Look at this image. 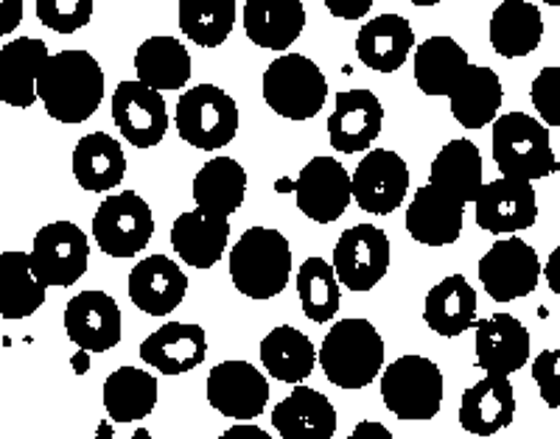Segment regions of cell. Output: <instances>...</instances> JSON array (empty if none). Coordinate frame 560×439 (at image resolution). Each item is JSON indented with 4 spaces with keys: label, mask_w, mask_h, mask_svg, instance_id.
I'll return each mask as SVG.
<instances>
[{
    "label": "cell",
    "mask_w": 560,
    "mask_h": 439,
    "mask_svg": "<svg viewBox=\"0 0 560 439\" xmlns=\"http://www.w3.org/2000/svg\"><path fill=\"white\" fill-rule=\"evenodd\" d=\"M37 98L59 123H84L104 98V71L88 51H59L37 73Z\"/></svg>",
    "instance_id": "cell-1"
},
{
    "label": "cell",
    "mask_w": 560,
    "mask_h": 439,
    "mask_svg": "<svg viewBox=\"0 0 560 439\" xmlns=\"http://www.w3.org/2000/svg\"><path fill=\"white\" fill-rule=\"evenodd\" d=\"M292 274V249L272 227H249L230 252V281L244 297H278Z\"/></svg>",
    "instance_id": "cell-2"
},
{
    "label": "cell",
    "mask_w": 560,
    "mask_h": 439,
    "mask_svg": "<svg viewBox=\"0 0 560 439\" xmlns=\"http://www.w3.org/2000/svg\"><path fill=\"white\" fill-rule=\"evenodd\" d=\"M325 378L339 389H364L382 372L384 339L368 319H342L317 353Z\"/></svg>",
    "instance_id": "cell-3"
},
{
    "label": "cell",
    "mask_w": 560,
    "mask_h": 439,
    "mask_svg": "<svg viewBox=\"0 0 560 439\" xmlns=\"http://www.w3.org/2000/svg\"><path fill=\"white\" fill-rule=\"evenodd\" d=\"M493 159L502 177L544 179L558 171V157L541 121L527 112H504L493 121Z\"/></svg>",
    "instance_id": "cell-4"
},
{
    "label": "cell",
    "mask_w": 560,
    "mask_h": 439,
    "mask_svg": "<svg viewBox=\"0 0 560 439\" xmlns=\"http://www.w3.org/2000/svg\"><path fill=\"white\" fill-rule=\"evenodd\" d=\"M328 98L323 71L303 54H283L264 73V102L289 121H312Z\"/></svg>",
    "instance_id": "cell-5"
},
{
    "label": "cell",
    "mask_w": 560,
    "mask_h": 439,
    "mask_svg": "<svg viewBox=\"0 0 560 439\" xmlns=\"http://www.w3.org/2000/svg\"><path fill=\"white\" fill-rule=\"evenodd\" d=\"M382 398L398 420H432L443 406V372L423 356L395 358L384 369Z\"/></svg>",
    "instance_id": "cell-6"
},
{
    "label": "cell",
    "mask_w": 560,
    "mask_h": 439,
    "mask_svg": "<svg viewBox=\"0 0 560 439\" xmlns=\"http://www.w3.org/2000/svg\"><path fill=\"white\" fill-rule=\"evenodd\" d=\"M174 123L185 143L202 152H217L236 138L238 107L222 87L197 84L179 96Z\"/></svg>",
    "instance_id": "cell-7"
},
{
    "label": "cell",
    "mask_w": 560,
    "mask_h": 439,
    "mask_svg": "<svg viewBox=\"0 0 560 439\" xmlns=\"http://www.w3.org/2000/svg\"><path fill=\"white\" fill-rule=\"evenodd\" d=\"M154 236V216L147 199L135 191L115 193L98 204L93 216V238L109 258H132Z\"/></svg>",
    "instance_id": "cell-8"
},
{
    "label": "cell",
    "mask_w": 560,
    "mask_h": 439,
    "mask_svg": "<svg viewBox=\"0 0 560 439\" xmlns=\"http://www.w3.org/2000/svg\"><path fill=\"white\" fill-rule=\"evenodd\" d=\"M90 244L82 227L73 222L45 224L34 236V249L28 252L32 272L45 288H68L79 283L88 272Z\"/></svg>",
    "instance_id": "cell-9"
},
{
    "label": "cell",
    "mask_w": 560,
    "mask_h": 439,
    "mask_svg": "<svg viewBox=\"0 0 560 439\" xmlns=\"http://www.w3.org/2000/svg\"><path fill=\"white\" fill-rule=\"evenodd\" d=\"M275 191H294L303 216L317 224H331L348 211L350 177L337 157H314L303 166L294 182L289 179L275 182Z\"/></svg>",
    "instance_id": "cell-10"
},
{
    "label": "cell",
    "mask_w": 560,
    "mask_h": 439,
    "mask_svg": "<svg viewBox=\"0 0 560 439\" xmlns=\"http://www.w3.org/2000/svg\"><path fill=\"white\" fill-rule=\"evenodd\" d=\"M334 274L348 292H370L389 269V238L373 224L345 229L334 247Z\"/></svg>",
    "instance_id": "cell-11"
},
{
    "label": "cell",
    "mask_w": 560,
    "mask_h": 439,
    "mask_svg": "<svg viewBox=\"0 0 560 439\" xmlns=\"http://www.w3.org/2000/svg\"><path fill=\"white\" fill-rule=\"evenodd\" d=\"M538 277H541L538 252L516 236L493 244L479 261V281L488 297L497 302H513L533 294Z\"/></svg>",
    "instance_id": "cell-12"
},
{
    "label": "cell",
    "mask_w": 560,
    "mask_h": 439,
    "mask_svg": "<svg viewBox=\"0 0 560 439\" xmlns=\"http://www.w3.org/2000/svg\"><path fill=\"white\" fill-rule=\"evenodd\" d=\"M407 163L401 154L389 152V149H373L370 154H364L350 177V199H357L359 207L373 216H389L393 211H398L407 199Z\"/></svg>",
    "instance_id": "cell-13"
},
{
    "label": "cell",
    "mask_w": 560,
    "mask_h": 439,
    "mask_svg": "<svg viewBox=\"0 0 560 439\" xmlns=\"http://www.w3.org/2000/svg\"><path fill=\"white\" fill-rule=\"evenodd\" d=\"M474 216H477L479 227L485 233H493V236L533 227L535 218H538L533 182L513 177L485 182L482 191L474 199Z\"/></svg>",
    "instance_id": "cell-14"
},
{
    "label": "cell",
    "mask_w": 560,
    "mask_h": 439,
    "mask_svg": "<svg viewBox=\"0 0 560 439\" xmlns=\"http://www.w3.org/2000/svg\"><path fill=\"white\" fill-rule=\"evenodd\" d=\"M269 383L249 361H222L208 372V403L230 420L261 417Z\"/></svg>",
    "instance_id": "cell-15"
},
{
    "label": "cell",
    "mask_w": 560,
    "mask_h": 439,
    "mask_svg": "<svg viewBox=\"0 0 560 439\" xmlns=\"http://www.w3.org/2000/svg\"><path fill=\"white\" fill-rule=\"evenodd\" d=\"M113 121L135 149H152L168 132V107L158 90L138 79L121 82L113 96Z\"/></svg>",
    "instance_id": "cell-16"
},
{
    "label": "cell",
    "mask_w": 560,
    "mask_h": 439,
    "mask_svg": "<svg viewBox=\"0 0 560 439\" xmlns=\"http://www.w3.org/2000/svg\"><path fill=\"white\" fill-rule=\"evenodd\" d=\"M65 331L70 342L88 353H107L121 342V308L109 294L90 288L65 308Z\"/></svg>",
    "instance_id": "cell-17"
},
{
    "label": "cell",
    "mask_w": 560,
    "mask_h": 439,
    "mask_svg": "<svg viewBox=\"0 0 560 439\" xmlns=\"http://www.w3.org/2000/svg\"><path fill=\"white\" fill-rule=\"evenodd\" d=\"M384 109L370 90H345L337 96V109L328 118V141L334 152L357 154L370 149L382 134Z\"/></svg>",
    "instance_id": "cell-18"
},
{
    "label": "cell",
    "mask_w": 560,
    "mask_h": 439,
    "mask_svg": "<svg viewBox=\"0 0 560 439\" xmlns=\"http://www.w3.org/2000/svg\"><path fill=\"white\" fill-rule=\"evenodd\" d=\"M477 328V367L488 376H513L529 358V333L516 317L499 311L474 322Z\"/></svg>",
    "instance_id": "cell-19"
},
{
    "label": "cell",
    "mask_w": 560,
    "mask_h": 439,
    "mask_svg": "<svg viewBox=\"0 0 560 439\" xmlns=\"http://www.w3.org/2000/svg\"><path fill=\"white\" fill-rule=\"evenodd\" d=\"M185 292H188V277L166 256L143 258L129 272V299L149 317H166L177 311Z\"/></svg>",
    "instance_id": "cell-20"
},
{
    "label": "cell",
    "mask_w": 560,
    "mask_h": 439,
    "mask_svg": "<svg viewBox=\"0 0 560 439\" xmlns=\"http://www.w3.org/2000/svg\"><path fill=\"white\" fill-rule=\"evenodd\" d=\"M465 202L448 197L434 185H423L415 191L407 207V233L427 247H446L463 233Z\"/></svg>",
    "instance_id": "cell-21"
},
{
    "label": "cell",
    "mask_w": 560,
    "mask_h": 439,
    "mask_svg": "<svg viewBox=\"0 0 560 439\" xmlns=\"http://www.w3.org/2000/svg\"><path fill=\"white\" fill-rule=\"evenodd\" d=\"M272 426L280 439H334L337 408L323 392L298 383L292 395L272 408Z\"/></svg>",
    "instance_id": "cell-22"
},
{
    "label": "cell",
    "mask_w": 560,
    "mask_h": 439,
    "mask_svg": "<svg viewBox=\"0 0 560 439\" xmlns=\"http://www.w3.org/2000/svg\"><path fill=\"white\" fill-rule=\"evenodd\" d=\"M208 356V336L199 325L168 322L149 333L140 344V358L163 376H183L191 372Z\"/></svg>",
    "instance_id": "cell-23"
},
{
    "label": "cell",
    "mask_w": 560,
    "mask_h": 439,
    "mask_svg": "<svg viewBox=\"0 0 560 439\" xmlns=\"http://www.w3.org/2000/svg\"><path fill=\"white\" fill-rule=\"evenodd\" d=\"M516 417V392L502 376H488L471 389H465L459 401V426L477 437H493L508 428Z\"/></svg>",
    "instance_id": "cell-24"
},
{
    "label": "cell",
    "mask_w": 560,
    "mask_h": 439,
    "mask_svg": "<svg viewBox=\"0 0 560 439\" xmlns=\"http://www.w3.org/2000/svg\"><path fill=\"white\" fill-rule=\"evenodd\" d=\"M48 45L37 37H18L0 48V102L26 109L37 102V73Z\"/></svg>",
    "instance_id": "cell-25"
},
{
    "label": "cell",
    "mask_w": 560,
    "mask_h": 439,
    "mask_svg": "<svg viewBox=\"0 0 560 439\" xmlns=\"http://www.w3.org/2000/svg\"><path fill=\"white\" fill-rule=\"evenodd\" d=\"M230 241V222L205 211L179 213L172 227V247L188 266L213 269Z\"/></svg>",
    "instance_id": "cell-26"
},
{
    "label": "cell",
    "mask_w": 560,
    "mask_h": 439,
    "mask_svg": "<svg viewBox=\"0 0 560 439\" xmlns=\"http://www.w3.org/2000/svg\"><path fill=\"white\" fill-rule=\"evenodd\" d=\"M306 28L303 0H244V32L269 51H287Z\"/></svg>",
    "instance_id": "cell-27"
},
{
    "label": "cell",
    "mask_w": 560,
    "mask_h": 439,
    "mask_svg": "<svg viewBox=\"0 0 560 439\" xmlns=\"http://www.w3.org/2000/svg\"><path fill=\"white\" fill-rule=\"evenodd\" d=\"M415 48V32L401 14H378L364 23L357 37V54L370 71L395 73Z\"/></svg>",
    "instance_id": "cell-28"
},
{
    "label": "cell",
    "mask_w": 560,
    "mask_h": 439,
    "mask_svg": "<svg viewBox=\"0 0 560 439\" xmlns=\"http://www.w3.org/2000/svg\"><path fill=\"white\" fill-rule=\"evenodd\" d=\"M471 68L468 54L452 37H429L415 48V84L423 96H452V90L463 82Z\"/></svg>",
    "instance_id": "cell-29"
},
{
    "label": "cell",
    "mask_w": 560,
    "mask_h": 439,
    "mask_svg": "<svg viewBox=\"0 0 560 439\" xmlns=\"http://www.w3.org/2000/svg\"><path fill=\"white\" fill-rule=\"evenodd\" d=\"M452 115L465 129H482L497 121L499 109L504 102L502 79L497 71H490L485 64H471L465 71L463 82L452 90Z\"/></svg>",
    "instance_id": "cell-30"
},
{
    "label": "cell",
    "mask_w": 560,
    "mask_h": 439,
    "mask_svg": "<svg viewBox=\"0 0 560 439\" xmlns=\"http://www.w3.org/2000/svg\"><path fill=\"white\" fill-rule=\"evenodd\" d=\"M544 37V17L527 0H504L490 17V45L504 59L533 54Z\"/></svg>",
    "instance_id": "cell-31"
},
{
    "label": "cell",
    "mask_w": 560,
    "mask_h": 439,
    "mask_svg": "<svg viewBox=\"0 0 560 439\" xmlns=\"http://www.w3.org/2000/svg\"><path fill=\"white\" fill-rule=\"evenodd\" d=\"M124 174H127V157L121 143L109 134L90 132L73 149V177L84 191H113L115 185H121Z\"/></svg>",
    "instance_id": "cell-32"
},
{
    "label": "cell",
    "mask_w": 560,
    "mask_h": 439,
    "mask_svg": "<svg viewBox=\"0 0 560 439\" xmlns=\"http://www.w3.org/2000/svg\"><path fill=\"white\" fill-rule=\"evenodd\" d=\"M423 319L438 336L454 339L459 333L471 331L477 322V292L463 274H448L427 294Z\"/></svg>",
    "instance_id": "cell-33"
},
{
    "label": "cell",
    "mask_w": 560,
    "mask_h": 439,
    "mask_svg": "<svg viewBox=\"0 0 560 439\" xmlns=\"http://www.w3.org/2000/svg\"><path fill=\"white\" fill-rule=\"evenodd\" d=\"M191 191L199 211L230 218L244 204L247 171L233 157H213L199 168Z\"/></svg>",
    "instance_id": "cell-34"
},
{
    "label": "cell",
    "mask_w": 560,
    "mask_h": 439,
    "mask_svg": "<svg viewBox=\"0 0 560 439\" xmlns=\"http://www.w3.org/2000/svg\"><path fill=\"white\" fill-rule=\"evenodd\" d=\"M482 154L474 146L471 141H459L446 143L440 149L438 157H434L432 168H429V185L446 191L448 197L459 199V202H474L477 193L482 191Z\"/></svg>",
    "instance_id": "cell-35"
},
{
    "label": "cell",
    "mask_w": 560,
    "mask_h": 439,
    "mask_svg": "<svg viewBox=\"0 0 560 439\" xmlns=\"http://www.w3.org/2000/svg\"><path fill=\"white\" fill-rule=\"evenodd\" d=\"M135 71L138 82L158 90H183L191 82V54L174 37H149L135 51Z\"/></svg>",
    "instance_id": "cell-36"
},
{
    "label": "cell",
    "mask_w": 560,
    "mask_h": 439,
    "mask_svg": "<svg viewBox=\"0 0 560 439\" xmlns=\"http://www.w3.org/2000/svg\"><path fill=\"white\" fill-rule=\"evenodd\" d=\"M158 406V378L147 369L121 367L104 381V408L109 420L135 423L143 420Z\"/></svg>",
    "instance_id": "cell-37"
},
{
    "label": "cell",
    "mask_w": 560,
    "mask_h": 439,
    "mask_svg": "<svg viewBox=\"0 0 560 439\" xmlns=\"http://www.w3.org/2000/svg\"><path fill=\"white\" fill-rule=\"evenodd\" d=\"M261 361L278 381L303 383L317 364V351L306 333L292 325H278L261 342Z\"/></svg>",
    "instance_id": "cell-38"
},
{
    "label": "cell",
    "mask_w": 560,
    "mask_h": 439,
    "mask_svg": "<svg viewBox=\"0 0 560 439\" xmlns=\"http://www.w3.org/2000/svg\"><path fill=\"white\" fill-rule=\"evenodd\" d=\"M45 302V286L34 277L28 252L0 256V317L26 319Z\"/></svg>",
    "instance_id": "cell-39"
},
{
    "label": "cell",
    "mask_w": 560,
    "mask_h": 439,
    "mask_svg": "<svg viewBox=\"0 0 560 439\" xmlns=\"http://www.w3.org/2000/svg\"><path fill=\"white\" fill-rule=\"evenodd\" d=\"M236 26V0H179V28L202 48H219Z\"/></svg>",
    "instance_id": "cell-40"
},
{
    "label": "cell",
    "mask_w": 560,
    "mask_h": 439,
    "mask_svg": "<svg viewBox=\"0 0 560 439\" xmlns=\"http://www.w3.org/2000/svg\"><path fill=\"white\" fill-rule=\"evenodd\" d=\"M298 297L303 313H306L312 322L323 325V322H331L339 311V302H342V292H339L337 274L334 266L325 258H308L303 261L298 272Z\"/></svg>",
    "instance_id": "cell-41"
},
{
    "label": "cell",
    "mask_w": 560,
    "mask_h": 439,
    "mask_svg": "<svg viewBox=\"0 0 560 439\" xmlns=\"http://www.w3.org/2000/svg\"><path fill=\"white\" fill-rule=\"evenodd\" d=\"M37 17L57 34H73L93 17V0H37Z\"/></svg>",
    "instance_id": "cell-42"
},
{
    "label": "cell",
    "mask_w": 560,
    "mask_h": 439,
    "mask_svg": "<svg viewBox=\"0 0 560 439\" xmlns=\"http://www.w3.org/2000/svg\"><path fill=\"white\" fill-rule=\"evenodd\" d=\"M535 109L541 115L544 127H560V68L549 64L538 76L533 79L529 87Z\"/></svg>",
    "instance_id": "cell-43"
},
{
    "label": "cell",
    "mask_w": 560,
    "mask_h": 439,
    "mask_svg": "<svg viewBox=\"0 0 560 439\" xmlns=\"http://www.w3.org/2000/svg\"><path fill=\"white\" fill-rule=\"evenodd\" d=\"M533 378L549 408L560 406V351H544L533 364Z\"/></svg>",
    "instance_id": "cell-44"
},
{
    "label": "cell",
    "mask_w": 560,
    "mask_h": 439,
    "mask_svg": "<svg viewBox=\"0 0 560 439\" xmlns=\"http://www.w3.org/2000/svg\"><path fill=\"white\" fill-rule=\"evenodd\" d=\"M323 3L339 20H362L373 7V0H323Z\"/></svg>",
    "instance_id": "cell-45"
},
{
    "label": "cell",
    "mask_w": 560,
    "mask_h": 439,
    "mask_svg": "<svg viewBox=\"0 0 560 439\" xmlns=\"http://www.w3.org/2000/svg\"><path fill=\"white\" fill-rule=\"evenodd\" d=\"M23 23V0H0V37H9Z\"/></svg>",
    "instance_id": "cell-46"
},
{
    "label": "cell",
    "mask_w": 560,
    "mask_h": 439,
    "mask_svg": "<svg viewBox=\"0 0 560 439\" xmlns=\"http://www.w3.org/2000/svg\"><path fill=\"white\" fill-rule=\"evenodd\" d=\"M348 439H395L382 423H373V420H362L353 431H350Z\"/></svg>",
    "instance_id": "cell-47"
},
{
    "label": "cell",
    "mask_w": 560,
    "mask_h": 439,
    "mask_svg": "<svg viewBox=\"0 0 560 439\" xmlns=\"http://www.w3.org/2000/svg\"><path fill=\"white\" fill-rule=\"evenodd\" d=\"M219 439H272L264 428L253 426V423H238V426L228 428Z\"/></svg>",
    "instance_id": "cell-48"
},
{
    "label": "cell",
    "mask_w": 560,
    "mask_h": 439,
    "mask_svg": "<svg viewBox=\"0 0 560 439\" xmlns=\"http://www.w3.org/2000/svg\"><path fill=\"white\" fill-rule=\"evenodd\" d=\"M544 272H547L549 288H552L555 294H560V249H555L552 256H549V263Z\"/></svg>",
    "instance_id": "cell-49"
},
{
    "label": "cell",
    "mask_w": 560,
    "mask_h": 439,
    "mask_svg": "<svg viewBox=\"0 0 560 439\" xmlns=\"http://www.w3.org/2000/svg\"><path fill=\"white\" fill-rule=\"evenodd\" d=\"M96 439H115V428H113V423H98V428H96ZM132 439H152V434H149L147 428H135V431H132Z\"/></svg>",
    "instance_id": "cell-50"
},
{
    "label": "cell",
    "mask_w": 560,
    "mask_h": 439,
    "mask_svg": "<svg viewBox=\"0 0 560 439\" xmlns=\"http://www.w3.org/2000/svg\"><path fill=\"white\" fill-rule=\"evenodd\" d=\"M409 3H415V7H438L440 0H409Z\"/></svg>",
    "instance_id": "cell-51"
},
{
    "label": "cell",
    "mask_w": 560,
    "mask_h": 439,
    "mask_svg": "<svg viewBox=\"0 0 560 439\" xmlns=\"http://www.w3.org/2000/svg\"><path fill=\"white\" fill-rule=\"evenodd\" d=\"M544 3H549V7H560V0H544Z\"/></svg>",
    "instance_id": "cell-52"
}]
</instances>
